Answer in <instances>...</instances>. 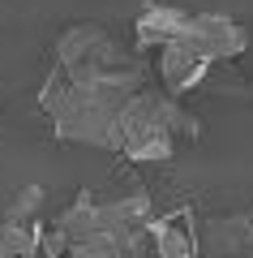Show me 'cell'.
<instances>
[{"instance_id": "obj_11", "label": "cell", "mask_w": 253, "mask_h": 258, "mask_svg": "<svg viewBox=\"0 0 253 258\" xmlns=\"http://www.w3.org/2000/svg\"><path fill=\"white\" fill-rule=\"evenodd\" d=\"M69 258H81V254H69Z\"/></svg>"}, {"instance_id": "obj_7", "label": "cell", "mask_w": 253, "mask_h": 258, "mask_svg": "<svg viewBox=\"0 0 253 258\" xmlns=\"http://www.w3.org/2000/svg\"><path fill=\"white\" fill-rule=\"evenodd\" d=\"M146 258H202L198 232L189 215H154L150 224V254Z\"/></svg>"}, {"instance_id": "obj_6", "label": "cell", "mask_w": 253, "mask_h": 258, "mask_svg": "<svg viewBox=\"0 0 253 258\" xmlns=\"http://www.w3.org/2000/svg\"><path fill=\"white\" fill-rule=\"evenodd\" d=\"M154 74H159L163 91L172 95V99H181V95L198 91L206 82L210 60L202 52H193V47H185V43H167L163 52H154Z\"/></svg>"}, {"instance_id": "obj_5", "label": "cell", "mask_w": 253, "mask_h": 258, "mask_svg": "<svg viewBox=\"0 0 253 258\" xmlns=\"http://www.w3.org/2000/svg\"><path fill=\"white\" fill-rule=\"evenodd\" d=\"M202 258H253V207L236 215H219L198 228Z\"/></svg>"}, {"instance_id": "obj_3", "label": "cell", "mask_w": 253, "mask_h": 258, "mask_svg": "<svg viewBox=\"0 0 253 258\" xmlns=\"http://www.w3.org/2000/svg\"><path fill=\"white\" fill-rule=\"evenodd\" d=\"M137 60L142 56L125 52L99 22H73V26H64L60 39H56V52H52V64L64 69V74H112V69H129Z\"/></svg>"}, {"instance_id": "obj_4", "label": "cell", "mask_w": 253, "mask_h": 258, "mask_svg": "<svg viewBox=\"0 0 253 258\" xmlns=\"http://www.w3.org/2000/svg\"><path fill=\"white\" fill-rule=\"evenodd\" d=\"M172 43H185L193 52H202L210 64H223V60H236L249 47V26H240L227 13H185Z\"/></svg>"}, {"instance_id": "obj_10", "label": "cell", "mask_w": 253, "mask_h": 258, "mask_svg": "<svg viewBox=\"0 0 253 258\" xmlns=\"http://www.w3.org/2000/svg\"><path fill=\"white\" fill-rule=\"evenodd\" d=\"M5 220H18V224H43V185H26V189L13 194Z\"/></svg>"}, {"instance_id": "obj_1", "label": "cell", "mask_w": 253, "mask_h": 258, "mask_svg": "<svg viewBox=\"0 0 253 258\" xmlns=\"http://www.w3.org/2000/svg\"><path fill=\"white\" fill-rule=\"evenodd\" d=\"M146 86V64L112 69V74H64L56 69L39 86V108L60 142H81V147L112 151L116 142V116L129 95Z\"/></svg>"}, {"instance_id": "obj_2", "label": "cell", "mask_w": 253, "mask_h": 258, "mask_svg": "<svg viewBox=\"0 0 253 258\" xmlns=\"http://www.w3.org/2000/svg\"><path fill=\"white\" fill-rule=\"evenodd\" d=\"M198 138H202V120L193 112H185L181 99H172L163 86L146 82L120 108L112 151H120L133 164H163V159L176 155L181 142H198Z\"/></svg>"}, {"instance_id": "obj_8", "label": "cell", "mask_w": 253, "mask_h": 258, "mask_svg": "<svg viewBox=\"0 0 253 258\" xmlns=\"http://www.w3.org/2000/svg\"><path fill=\"white\" fill-rule=\"evenodd\" d=\"M185 13L189 9H181V5H146V9L137 13V22H133L137 52H163V47L176 39Z\"/></svg>"}, {"instance_id": "obj_9", "label": "cell", "mask_w": 253, "mask_h": 258, "mask_svg": "<svg viewBox=\"0 0 253 258\" xmlns=\"http://www.w3.org/2000/svg\"><path fill=\"white\" fill-rule=\"evenodd\" d=\"M43 224L0 220V258H43Z\"/></svg>"}]
</instances>
